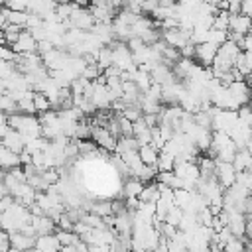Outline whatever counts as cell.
<instances>
[{
    "instance_id": "obj_1",
    "label": "cell",
    "mask_w": 252,
    "mask_h": 252,
    "mask_svg": "<svg viewBox=\"0 0 252 252\" xmlns=\"http://www.w3.org/2000/svg\"><path fill=\"white\" fill-rule=\"evenodd\" d=\"M91 138L96 142L98 148L106 150V152H114L116 150V136L106 128V126H100V124H93V132H91Z\"/></svg>"
},
{
    "instance_id": "obj_2",
    "label": "cell",
    "mask_w": 252,
    "mask_h": 252,
    "mask_svg": "<svg viewBox=\"0 0 252 252\" xmlns=\"http://www.w3.org/2000/svg\"><path fill=\"white\" fill-rule=\"evenodd\" d=\"M69 26L71 28H79V30H93V26H94V16L91 14V10H87V8H81V6H77L75 4V10L71 12V16H69Z\"/></svg>"
},
{
    "instance_id": "obj_3",
    "label": "cell",
    "mask_w": 252,
    "mask_h": 252,
    "mask_svg": "<svg viewBox=\"0 0 252 252\" xmlns=\"http://www.w3.org/2000/svg\"><path fill=\"white\" fill-rule=\"evenodd\" d=\"M215 177L219 179V183L228 189L234 181H236V167L232 161H222V159H217V167H215Z\"/></svg>"
},
{
    "instance_id": "obj_4",
    "label": "cell",
    "mask_w": 252,
    "mask_h": 252,
    "mask_svg": "<svg viewBox=\"0 0 252 252\" xmlns=\"http://www.w3.org/2000/svg\"><path fill=\"white\" fill-rule=\"evenodd\" d=\"M41 57H43V65H45L49 71H55V69H63V67L67 65L69 51L63 49V47H53V49H49L47 53H43Z\"/></svg>"
},
{
    "instance_id": "obj_5",
    "label": "cell",
    "mask_w": 252,
    "mask_h": 252,
    "mask_svg": "<svg viewBox=\"0 0 252 252\" xmlns=\"http://www.w3.org/2000/svg\"><path fill=\"white\" fill-rule=\"evenodd\" d=\"M252 30V16L248 14H230V26H228V33H238V35H246Z\"/></svg>"
},
{
    "instance_id": "obj_6",
    "label": "cell",
    "mask_w": 252,
    "mask_h": 252,
    "mask_svg": "<svg viewBox=\"0 0 252 252\" xmlns=\"http://www.w3.org/2000/svg\"><path fill=\"white\" fill-rule=\"evenodd\" d=\"M228 91H230L232 98L238 102V106L248 104L250 98H252V87L246 81H234V83H230L228 85Z\"/></svg>"
},
{
    "instance_id": "obj_7",
    "label": "cell",
    "mask_w": 252,
    "mask_h": 252,
    "mask_svg": "<svg viewBox=\"0 0 252 252\" xmlns=\"http://www.w3.org/2000/svg\"><path fill=\"white\" fill-rule=\"evenodd\" d=\"M219 51V45L211 43V41H203L195 45V61H199L201 65H211L215 55Z\"/></svg>"
},
{
    "instance_id": "obj_8",
    "label": "cell",
    "mask_w": 252,
    "mask_h": 252,
    "mask_svg": "<svg viewBox=\"0 0 252 252\" xmlns=\"http://www.w3.org/2000/svg\"><path fill=\"white\" fill-rule=\"evenodd\" d=\"M89 10H91V14L94 16L96 22H104V24H112V18H114V12H116L108 2H91Z\"/></svg>"
},
{
    "instance_id": "obj_9",
    "label": "cell",
    "mask_w": 252,
    "mask_h": 252,
    "mask_svg": "<svg viewBox=\"0 0 252 252\" xmlns=\"http://www.w3.org/2000/svg\"><path fill=\"white\" fill-rule=\"evenodd\" d=\"M12 49L16 53H30V51H37V39L32 35L30 30H22L20 37L16 39V43L12 45Z\"/></svg>"
},
{
    "instance_id": "obj_10",
    "label": "cell",
    "mask_w": 252,
    "mask_h": 252,
    "mask_svg": "<svg viewBox=\"0 0 252 252\" xmlns=\"http://www.w3.org/2000/svg\"><path fill=\"white\" fill-rule=\"evenodd\" d=\"M2 144H4L6 148H10V150H14V152H18V154H20V152L26 148V138H24V134H22V132H18L16 128H10V130L4 134Z\"/></svg>"
},
{
    "instance_id": "obj_11",
    "label": "cell",
    "mask_w": 252,
    "mask_h": 252,
    "mask_svg": "<svg viewBox=\"0 0 252 252\" xmlns=\"http://www.w3.org/2000/svg\"><path fill=\"white\" fill-rule=\"evenodd\" d=\"M10 244H12V248H16V250L33 248L35 236H33V234H26L24 230H12V232H10Z\"/></svg>"
},
{
    "instance_id": "obj_12",
    "label": "cell",
    "mask_w": 252,
    "mask_h": 252,
    "mask_svg": "<svg viewBox=\"0 0 252 252\" xmlns=\"http://www.w3.org/2000/svg\"><path fill=\"white\" fill-rule=\"evenodd\" d=\"M33 248L43 250V252H55V250H61V242H59V238L53 232H49V234H37Z\"/></svg>"
},
{
    "instance_id": "obj_13",
    "label": "cell",
    "mask_w": 252,
    "mask_h": 252,
    "mask_svg": "<svg viewBox=\"0 0 252 252\" xmlns=\"http://www.w3.org/2000/svg\"><path fill=\"white\" fill-rule=\"evenodd\" d=\"M22 165V159H20V154L6 148L0 140V167L2 169H12V167H18Z\"/></svg>"
},
{
    "instance_id": "obj_14",
    "label": "cell",
    "mask_w": 252,
    "mask_h": 252,
    "mask_svg": "<svg viewBox=\"0 0 252 252\" xmlns=\"http://www.w3.org/2000/svg\"><path fill=\"white\" fill-rule=\"evenodd\" d=\"M144 116V114H142ZM132 136L136 138L138 146H144V144H152V128L144 122V118H138L134 120V132Z\"/></svg>"
},
{
    "instance_id": "obj_15",
    "label": "cell",
    "mask_w": 252,
    "mask_h": 252,
    "mask_svg": "<svg viewBox=\"0 0 252 252\" xmlns=\"http://www.w3.org/2000/svg\"><path fill=\"white\" fill-rule=\"evenodd\" d=\"M236 171H246V169H252V154L248 152V148H238L234 159H232Z\"/></svg>"
},
{
    "instance_id": "obj_16",
    "label": "cell",
    "mask_w": 252,
    "mask_h": 252,
    "mask_svg": "<svg viewBox=\"0 0 252 252\" xmlns=\"http://www.w3.org/2000/svg\"><path fill=\"white\" fill-rule=\"evenodd\" d=\"M240 51H242V49H240V45H238L234 39H230V37H228L224 43H220V45H219V51H217V53H219V55H222V57H226V59H230V61H234V59L238 57V53H240Z\"/></svg>"
},
{
    "instance_id": "obj_17",
    "label": "cell",
    "mask_w": 252,
    "mask_h": 252,
    "mask_svg": "<svg viewBox=\"0 0 252 252\" xmlns=\"http://www.w3.org/2000/svg\"><path fill=\"white\" fill-rule=\"evenodd\" d=\"M138 154H140V158H142L144 163H148V165H156V163H158L159 150H158L156 146H152V144H144V146L138 148Z\"/></svg>"
},
{
    "instance_id": "obj_18",
    "label": "cell",
    "mask_w": 252,
    "mask_h": 252,
    "mask_svg": "<svg viewBox=\"0 0 252 252\" xmlns=\"http://www.w3.org/2000/svg\"><path fill=\"white\" fill-rule=\"evenodd\" d=\"M191 197H193V191H191V189H185V187L173 189V201H175V205L181 207V209H187V207H189Z\"/></svg>"
},
{
    "instance_id": "obj_19",
    "label": "cell",
    "mask_w": 252,
    "mask_h": 252,
    "mask_svg": "<svg viewBox=\"0 0 252 252\" xmlns=\"http://www.w3.org/2000/svg\"><path fill=\"white\" fill-rule=\"evenodd\" d=\"M236 152H238V146H236V142H234V140H230V142H226V144L217 152V159L232 161V159H234V156H236Z\"/></svg>"
},
{
    "instance_id": "obj_20",
    "label": "cell",
    "mask_w": 252,
    "mask_h": 252,
    "mask_svg": "<svg viewBox=\"0 0 252 252\" xmlns=\"http://www.w3.org/2000/svg\"><path fill=\"white\" fill-rule=\"evenodd\" d=\"M142 189H144V181L138 179V177H134V179L126 181V185H124V189H122V195H124V197H140Z\"/></svg>"
},
{
    "instance_id": "obj_21",
    "label": "cell",
    "mask_w": 252,
    "mask_h": 252,
    "mask_svg": "<svg viewBox=\"0 0 252 252\" xmlns=\"http://www.w3.org/2000/svg\"><path fill=\"white\" fill-rule=\"evenodd\" d=\"M28 18H30V12L28 10H10L8 8V22L10 24H16L20 28H26L28 26Z\"/></svg>"
},
{
    "instance_id": "obj_22",
    "label": "cell",
    "mask_w": 252,
    "mask_h": 252,
    "mask_svg": "<svg viewBox=\"0 0 252 252\" xmlns=\"http://www.w3.org/2000/svg\"><path fill=\"white\" fill-rule=\"evenodd\" d=\"M33 104H35V110H37L39 114L45 112V110H51V108H53L51 98H49L45 93H41V91H35V93H33Z\"/></svg>"
},
{
    "instance_id": "obj_23",
    "label": "cell",
    "mask_w": 252,
    "mask_h": 252,
    "mask_svg": "<svg viewBox=\"0 0 252 252\" xmlns=\"http://www.w3.org/2000/svg\"><path fill=\"white\" fill-rule=\"evenodd\" d=\"M197 163H199V169H201V177H209V175H215L217 158H213V156H205V158H201Z\"/></svg>"
},
{
    "instance_id": "obj_24",
    "label": "cell",
    "mask_w": 252,
    "mask_h": 252,
    "mask_svg": "<svg viewBox=\"0 0 252 252\" xmlns=\"http://www.w3.org/2000/svg\"><path fill=\"white\" fill-rule=\"evenodd\" d=\"M96 63H98V67L104 71L108 65H112V49H110V45H102L100 49H98V53H96Z\"/></svg>"
},
{
    "instance_id": "obj_25",
    "label": "cell",
    "mask_w": 252,
    "mask_h": 252,
    "mask_svg": "<svg viewBox=\"0 0 252 252\" xmlns=\"http://www.w3.org/2000/svg\"><path fill=\"white\" fill-rule=\"evenodd\" d=\"M159 199V189H158V183H150V185H144L142 193H140V201H148V203H156Z\"/></svg>"
},
{
    "instance_id": "obj_26",
    "label": "cell",
    "mask_w": 252,
    "mask_h": 252,
    "mask_svg": "<svg viewBox=\"0 0 252 252\" xmlns=\"http://www.w3.org/2000/svg\"><path fill=\"white\" fill-rule=\"evenodd\" d=\"M228 26H230V12L219 8V12L215 14V20H213V28H219V30H226L228 32Z\"/></svg>"
},
{
    "instance_id": "obj_27",
    "label": "cell",
    "mask_w": 252,
    "mask_h": 252,
    "mask_svg": "<svg viewBox=\"0 0 252 252\" xmlns=\"http://www.w3.org/2000/svg\"><path fill=\"white\" fill-rule=\"evenodd\" d=\"M134 81H136V85L140 87V91H142V93H146V91L150 89V85L154 83V81H152L150 71H144V69H140V67H138V71H136Z\"/></svg>"
},
{
    "instance_id": "obj_28",
    "label": "cell",
    "mask_w": 252,
    "mask_h": 252,
    "mask_svg": "<svg viewBox=\"0 0 252 252\" xmlns=\"http://www.w3.org/2000/svg\"><path fill=\"white\" fill-rule=\"evenodd\" d=\"M158 171H173L175 167V158L165 154V152H159V158H158Z\"/></svg>"
},
{
    "instance_id": "obj_29",
    "label": "cell",
    "mask_w": 252,
    "mask_h": 252,
    "mask_svg": "<svg viewBox=\"0 0 252 252\" xmlns=\"http://www.w3.org/2000/svg\"><path fill=\"white\" fill-rule=\"evenodd\" d=\"M222 250H226V252H242V250H246L244 236H232L230 240L224 242V248Z\"/></svg>"
},
{
    "instance_id": "obj_30",
    "label": "cell",
    "mask_w": 252,
    "mask_h": 252,
    "mask_svg": "<svg viewBox=\"0 0 252 252\" xmlns=\"http://www.w3.org/2000/svg\"><path fill=\"white\" fill-rule=\"evenodd\" d=\"M22 30H24V28H20V26H16V24H8V26L4 28V39H6V43H8V45H14L16 39L20 37Z\"/></svg>"
},
{
    "instance_id": "obj_31",
    "label": "cell",
    "mask_w": 252,
    "mask_h": 252,
    "mask_svg": "<svg viewBox=\"0 0 252 252\" xmlns=\"http://www.w3.org/2000/svg\"><path fill=\"white\" fill-rule=\"evenodd\" d=\"M228 39V32L226 30H219V28H211L209 30V35H207V41L215 43V45H220Z\"/></svg>"
},
{
    "instance_id": "obj_32",
    "label": "cell",
    "mask_w": 252,
    "mask_h": 252,
    "mask_svg": "<svg viewBox=\"0 0 252 252\" xmlns=\"http://www.w3.org/2000/svg\"><path fill=\"white\" fill-rule=\"evenodd\" d=\"M55 236L59 238V242H61V246H65V244H75L81 236L75 232V230H65V228H59L57 232H55Z\"/></svg>"
},
{
    "instance_id": "obj_33",
    "label": "cell",
    "mask_w": 252,
    "mask_h": 252,
    "mask_svg": "<svg viewBox=\"0 0 252 252\" xmlns=\"http://www.w3.org/2000/svg\"><path fill=\"white\" fill-rule=\"evenodd\" d=\"M181 217H183V209H181V207H177V205H171V207H169V211H167V215H165V222L175 224V226L179 228Z\"/></svg>"
},
{
    "instance_id": "obj_34",
    "label": "cell",
    "mask_w": 252,
    "mask_h": 252,
    "mask_svg": "<svg viewBox=\"0 0 252 252\" xmlns=\"http://www.w3.org/2000/svg\"><path fill=\"white\" fill-rule=\"evenodd\" d=\"M91 211H93V213H96V215H100V217H108V215H114V211H112V203H110V201L93 203Z\"/></svg>"
},
{
    "instance_id": "obj_35",
    "label": "cell",
    "mask_w": 252,
    "mask_h": 252,
    "mask_svg": "<svg viewBox=\"0 0 252 252\" xmlns=\"http://www.w3.org/2000/svg\"><path fill=\"white\" fill-rule=\"evenodd\" d=\"M98 75H102V69L98 67V63H87L85 69H83V73H81V77H85L89 81H94Z\"/></svg>"
},
{
    "instance_id": "obj_36",
    "label": "cell",
    "mask_w": 252,
    "mask_h": 252,
    "mask_svg": "<svg viewBox=\"0 0 252 252\" xmlns=\"http://www.w3.org/2000/svg\"><path fill=\"white\" fill-rule=\"evenodd\" d=\"M126 118H130L132 122L134 120H138V118H142V106H140V102H132V104H126V108H124V112H122Z\"/></svg>"
},
{
    "instance_id": "obj_37",
    "label": "cell",
    "mask_w": 252,
    "mask_h": 252,
    "mask_svg": "<svg viewBox=\"0 0 252 252\" xmlns=\"http://www.w3.org/2000/svg\"><path fill=\"white\" fill-rule=\"evenodd\" d=\"M207 35H209V30L203 28V26H193V32H191V41L197 45V43H203L207 41Z\"/></svg>"
},
{
    "instance_id": "obj_38",
    "label": "cell",
    "mask_w": 252,
    "mask_h": 252,
    "mask_svg": "<svg viewBox=\"0 0 252 252\" xmlns=\"http://www.w3.org/2000/svg\"><path fill=\"white\" fill-rule=\"evenodd\" d=\"M213 217H215V213L211 211V207H207V209H203V211L197 213V220H199V224H207V226H211V224H213Z\"/></svg>"
},
{
    "instance_id": "obj_39",
    "label": "cell",
    "mask_w": 252,
    "mask_h": 252,
    "mask_svg": "<svg viewBox=\"0 0 252 252\" xmlns=\"http://www.w3.org/2000/svg\"><path fill=\"white\" fill-rule=\"evenodd\" d=\"M0 59H8V61H14L16 59V51L12 49V45L0 43Z\"/></svg>"
},
{
    "instance_id": "obj_40",
    "label": "cell",
    "mask_w": 252,
    "mask_h": 252,
    "mask_svg": "<svg viewBox=\"0 0 252 252\" xmlns=\"http://www.w3.org/2000/svg\"><path fill=\"white\" fill-rule=\"evenodd\" d=\"M126 43H128L130 51H138V49H142V47L146 45V41H144L142 37H138V35H132V37H130Z\"/></svg>"
},
{
    "instance_id": "obj_41",
    "label": "cell",
    "mask_w": 252,
    "mask_h": 252,
    "mask_svg": "<svg viewBox=\"0 0 252 252\" xmlns=\"http://www.w3.org/2000/svg\"><path fill=\"white\" fill-rule=\"evenodd\" d=\"M4 6L10 10H28V0H6Z\"/></svg>"
},
{
    "instance_id": "obj_42",
    "label": "cell",
    "mask_w": 252,
    "mask_h": 252,
    "mask_svg": "<svg viewBox=\"0 0 252 252\" xmlns=\"http://www.w3.org/2000/svg\"><path fill=\"white\" fill-rule=\"evenodd\" d=\"M238 45H240L242 51H252V30L246 35H242V39L238 41Z\"/></svg>"
},
{
    "instance_id": "obj_43",
    "label": "cell",
    "mask_w": 252,
    "mask_h": 252,
    "mask_svg": "<svg viewBox=\"0 0 252 252\" xmlns=\"http://www.w3.org/2000/svg\"><path fill=\"white\" fill-rule=\"evenodd\" d=\"M179 51H181L183 57H191V59H195V43H193V41H187Z\"/></svg>"
},
{
    "instance_id": "obj_44",
    "label": "cell",
    "mask_w": 252,
    "mask_h": 252,
    "mask_svg": "<svg viewBox=\"0 0 252 252\" xmlns=\"http://www.w3.org/2000/svg\"><path fill=\"white\" fill-rule=\"evenodd\" d=\"M10 130V124H8V114L6 112H0V140L4 138V134Z\"/></svg>"
},
{
    "instance_id": "obj_45",
    "label": "cell",
    "mask_w": 252,
    "mask_h": 252,
    "mask_svg": "<svg viewBox=\"0 0 252 252\" xmlns=\"http://www.w3.org/2000/svg\"><path fill=\"white\" fill-rule=\"evenodd\" d=\"M138 205H140V197H126V209L128 211H136L138 209Z\"/></svg>"
},
{
    "instance_id": "obj_46",
    "label": "cell",
    "mask_w": 252,
    "mask_h": 252,
    "mask_svg": "<svg viewBox=\"0 0 252 252\" xmlns=\"http://www.w3.org/2000/svg\"><path fill=\"white\" fill-rule=\"evenodd\" d=\"M240 12L252 16V0H240Z\"/></svg>"
},
{
    "instance_id": "obj_47",
    "label": "cell",
    "mask_w": 252,
    "mask_h": 252,
    "mask_svg": "<svg viewBox=\"0 0 252 252\" xmlns=\"http://www.w3.org/2000/svg\"><path fill=\"white\" fill-rule=\"evenodd\" d=\"M244 59H246V63H248V67L252 71V51H244Z\"/></svg>"
},
{
    "instance_id": "obj_48",
    "label": "cell",
    "mask_w": 252,
    "mask_h": 252,
    "mask_svg": "<svg viewBox=\"0 0 252 252\" xmlns=\"http://www.w3.org/2000/svg\"><path fill=\"white\" fill-rule=\"evenodd\" d=\"M77 6H81V8H87L89 4H91V0H73Z\"/></svg>"
},
{
    "instance_id": "obj_49",
    "label": "cell",
    "mask_w": 252,
    "mask_h": 252,
    "mask_svg": "<svg viewBox=\"0 0 252 252\" xmlns=\"http://www.w3.org/2000/svg\"><path fill=\"white\" fill-rule=\"evenodd\" d=\"M4 175H6V173H4V169L0 167V183H4Z\"/></svg>"
},
{
    "instance_id": "obj_50",
    "label": "cell",
    "mask_w": 252,
    "mask_h": 252,
    "mask_svg": "<svg viewBox=\"0 0 252 252\" xmlns=\"http://www.w3.org/2000/svg\"><path fill=\"white\" fill-rule=\"evenodd\" d=\"M246 148H248V152H250V154H252V138H250V142H248V144H246Z\"/></svg>"
},
{
    "instance_id": "obj_51",
    "label": "cell",
    "mask_w": 252,
    "mask_h": 252,
    "mask_svg": "<svg viewBox=\"0 0 252 252\" xmlns=\"http://www.w3.org/2000/svg\"><path fill=\"white\" fill-rule=\"evenodd\" d=\"M0 37H4V30L2 28H0Z\"/></svg>"
},
{
    "instance_id": "obj_52",
    "label": "cell",
    "mask_w": 252,
    "mask_h": 252,
    "mask_svg": "<svg viewBox=\"0 0 252 252\" xmlns=\"http://www.w3.org/2000/svg\"><path fill=\"white\" fill-rule=\"evenodd\" d=\"M91 2H106V0H91Z\"/></svg>"
},
{
    "instance_id": "obj_53",
    "label": "cell",
    "mask_w": 252,
    "mask_h": 252,
    "mask_svg": "<svg viewBox=\"0 0 252 252\" xmlns=\"http://www.w3.org/2000/svg\"><path fill=\"white\" fill-rule=\"evenodd\" d=\"M6 4V0H0V6H4Z\"/></svg>"
},
{
    "instance_id": "obj_54",
    "label": "cell",
    "mask_w": 252,
    "mask_h": 252,
    "mask_svg": "<svg viewBox=\"0 0 252 252\" xmlns=\"http://www.w3.org/2000/svg\"><path fill=\"white\" fill-rule=\"evenodd\" d=\"M201 2H205V0H201Z\"/></svg>"
},
{
    "instance_id": "obj_55",
    "label": "cell",
    "mask_w": 252,
    "mask_h": 252,
    "mask_svg": "<svg viewBox=\"0 0 252 252\" xmlns=\"http://www.w3.org/2000/svg\"><path fill=\"white\" fill-rule=\"evenodd\" d=\"M250 87H252V83H250Z\"/></svg>"
}]
</instances>
